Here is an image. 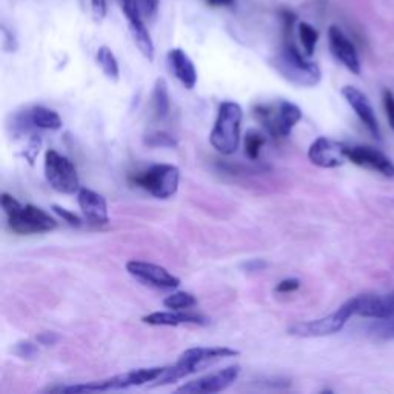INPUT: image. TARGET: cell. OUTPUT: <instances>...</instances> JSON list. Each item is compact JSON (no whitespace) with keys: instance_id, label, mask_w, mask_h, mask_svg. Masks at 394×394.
<instances>
[{"instance_id":"35","label":"cell","mask_w":394,"mask_h":394,"mask_svg":"<svg viewBox=\"0 0 394 394\" xmlns=\"http://www.w3.org/2000/svg\"><path fill=\"white\" fill-rule=\"evenodd\" d=\"M2 35H3V49L5 51H16L17 42L14 39V35L6 30L5 26H2Z\"/></svg>"},{"instance_id":"3","label":"cell","mask_w":394,"mask_h":394,"mask_svg":"<svg viewBox=\"0 0 394 394\" xmlns=\"http://www.w3.org/2000/svg\"><path fill=\"white\" fill-rule=\"evenodd\" d=\"M271 65L286 81L297 87H316L322 79L318 63L308 60L293 44H285L281 53L271 60Z\"/></svg>"},{"instance_id":"9","label":"cell","mask_w":394,"mask_h":394,"mask_svg":"<svg viewBox=\"0 0 394 394\" xmlns=\"http://www.w3.org/2000/svg\"><path fill=\"white\" fill-rule=\"evenodd\" d=\"M45 177L49 186L62 195H74L81 190L74 163L56 149H48L45 153Z\"/></svg>"},{"instance_id":"28","label":"cell","mask_w":394,"mask_h":394,"mask_svg":"<svg viewBox=\"0 0 394 394\" xmlns=\"http://www.w3.org/2000/svg\"><path fill=\"white\" fill-rule=\"evenodd\" d=\"M14 354L19 356L20 359H34L39 356V347L31 340H20L13 348Z\"/></svg>"},{"instance_id":"8","label":"cell","mask_w":394,"mask_h":394,"mask_svg":"<svg viewBox=\"0 0 394 394\" xmlns=\"http://www.w3.org/2000/svg\"><path fill=\"white\" fill-rule=\"evenodd\" d=\"M179 179H181V171L177 167L161 163L133 176L131 182L157 199H168L177 192Z\"/></svg>"},{"instance_id":"24","label":"cell","mask_w":394,"mask_h":394,"mask_svg":"<svg viewBox=\"0 0 394 394\" xmlns=\"http://www.w3.org/2000/svg\"><path fill=\"white\" fill-rule=\"evenodd\" d=\"M163 305L170 310H190L197 305V299L186 291H177L163 300Z\"/></svg>"},{"instance_id":"19","label":"cell","mask_w":394,"mask_h":394,"mask_svg":"<svg viewBox=\"0 0 394 394\" xmlns=\"http://www.w3.org/2000/svg\"><path fill=\"white\" fill-rule=\"evenodd\" d=\"M148 325L156 327H179V325H206L208 319L202 314L185 313L183 310H173V311H156L148 314L142 319Z\"/></svg>"},{"instance_id":"27","label":"cell","mask_w":394,"mask_h":394,"mask_svg":"<svg viewBox=\"0 0 394 394\" xmlns=\"http://www.w3.org/2000/svg\"><path fill=\"white\" fill-rule=\"evenodd\" d=\"M145 143L149 147H163V148H174L177 145V140L170 136L168 133H153L148 134L145 138Z\"/></svg>"},{"instance_id":"7","label":"cell","mask_w":394,"mask_h":394,"mask_svg":"<svg viewBox=\"0 0 394 394\" xmlns=\"http://www.w3.org/2000/svg\"><path fill=\"white\" fill-rule=\"evenodd\" d=\"M356 314V299H350L345 304L340 305L334 313L328 314L325 318L297 322L288 328V333L297 338H324V336L336 334L345 327L351 316Z\"/></svg>"},{"instance_id":"16","label":"cell","mask_w":394,"mask_h":394,"mask_svg":"<svg viewBox=\"0 0 394 394\" xmlns=\"http://www.w3.org/2000/svg\"><path fill=\"white\" fill-rule=\"evenodd\" d=\"M342 96L345 97L348 105L354 110L356 116L361 119L365 128H367V130L375 136L376 139H381V130H379L377 117L375 114V110H372L368 97L365 96L361 90H357L356 87H351V85H347V87L342 88Z\"/></svg>"},{"instance_id":"23","label":"cell","mask_w":394,"mask_h":394,"mask_svg":"<svg viewBox=\"0 0 394 394\" xmlns=\"http://www.w3.org/2000/svg\"><path fill=\"white\" fill-rule=\"evenodd\" d=\"M96 60L99 63V67L102 68L104 74L110 79L113 82H117L119 81V63L116 56L111 51L108 47H100L97 49V54H96Z\"/></svg>"},{"instance_id":"18","label":"cell","mask_w":394,"mask_h":394,"mask_svg":"<svg viewBox=\"0 0 394 394\" xmlns=\"http://www.w3.org/2000/svg\"><path fill=\"white\" fill-rule=\"evenodd\" d=\"M77 202L85 219L90 224L106 225L110 222L108 204H106V199L102 195H99V192L88 188H81L77 195Z\"/></svg>"},{"instance_id":"32","label":"cell","mask_w":394,"mask_h":394,"mask_svg":"<svg viewBox=\"0 0 394 394\" xmlns=\"http://www.w3.org/2000/svg\"><path fill=\"white\" fill-rule=\"evenodd\" d=\"M299 286H300L299 279H285V281L277 284L276 291L277 293H293V291L299 290Z\"/></svg>"},{"instance_id":"22","label":"cell","mask_w":394,"mask_h":394,"mask_svg":"<svg viewBox=\"0 0 394 394\" xmlns=\"http://www.w3.org/2000/svg\"><path fill=\"white\" fill-rule=\"evenodd\" d=\"M153 108L156 111V116L165 119L170 114V92L168 85L163 79H157L153 90Z\"/></svg>"},{"instance_id":"11","label":"cell","mask_w":394,"mask_h":394,"mask_svg":"<svg viewBox=\"0 0 394 394\" xmlns=\"http://www.w3.org/2000/svg\"><path fill=\"white\" fill-rule=\"evenodd\" d=\"M126 271L138 281L159 290H174L181 285V279L171 274L167 268L156 263L130 261L126 263Z\"/></svg>"},{"instance_id":"10","label":"cell","mask_w":394,"mask_h":394,"mask_svg":"<svg viewBox=\"0 0 394 394\" xmlns=\"http://www.w3.org/2000/svg\"><path fill=\"white\" fill-rule=\"evenodd\" d=\"M14 130L16 133H30L31 130H51L57 131L62 128V119L56 111L47 106L35 105L24 110L14 116Z\"/></svg>"},{"instance_id":"25","label":"cell","mask_w":394,"mask_h":394,"mask_svg":"<svg viewBox=\"0 0 394 394\" xmlns=\"http://www.w3.org/2000/svg\"><path fill=\"white\" fill-rule=\"evenodd\" d=\"M299 39L302 42V47L305 49L306 56H313L314 49H316V44L319 40V33L316 28H313L310 24L306 22H300L299 24Z\"/></svg>"},{"instance_id":"12","label":"cell","mask_w":394,"mask_h":394,"mask_svg":"<svg viewBox=\"0 0 394 394\" xmlns=\"http://www.w3.org/2000/svg\"><path fill=\"white\" fill-rule=\"evenodd\" d=\"M240 376V365H230L224 370H219L211 375H206L191 381L182 386H179L177 393H190V394H200V393H220L227 390L228 386L233 385Z\"/></svg>"},{"instance_id":"29","label":"cell","mask_w":394,"mask_h":394,"mask_svg":"<svg viewBox=\"0 0 394 394\" xmlns=\"http://www.w3.org/2000/svg\"><path fill=\"white\" fill-rule=\"evenodd\" d=\"M51 208H53V211L57 214V216L65 220L68 225H71V227H81V225H82V219L79 217L77 214L68 211L67 208H63V206H60V205H53Z\"/></svg>"},{"instance_id":"33","label":"cell","mask_w":394,"mask_h":394,"mask_svg":"<svg viewBox=\"0 0 394 394\" xmlns=\"http://www.w3.org/2000/svg\"><path fill=\"white\" fill-rule=\"evenodd\" d=\"M92 16L96 20H102L106 16V0H91Z\"/></svg>"},{"instance_id":"13","label":"cell","mask_w":394,"mask_h":394,"mask_svg":"<svg viewBox=\"0 0 394 394\" xmlns=\"http://www.w3.org/2000/svg\"><path fill=\"white\" fill-rule=\"evenodd\" d=\"M348 145L328 138H318L308 148V159L320 168H338L345 163Z\"/></svg>"},{"instance_id":"30","label":"cell","mask_w":394,"mask_h":394,"mask_svg":"<svg viewBox=\"0 0 394 394\" xmlns=\"http://www.w3.org/2000/svg\"><path fill=\"white\" fill-rule=\"evenodd\" d=\"M138 6L142 17L153 19L159 10V0H138Z\"/></svg>"},{"instance_id":"15","label":"cell","mask_w":394,"mask_h":394,"mask_svg":"<svg viewBox=\"0 0 394 394\" xmlns=\"http://www.w3.org/2000/svg\"><path fill=\"white\" fill-rule=\"evenodd\" d=\"M347 159L359 167L377 171L385 177H394V163L384 153L371 147H348Z\"/></svg>"},{"instance_id":"20","label":"cell","mask_w":394,"mask_h":394,"mask_svg":"<svg viewBox=\"0 0 394 394\" xmlns=\"http://www.w3.org/2000/svg\"><path fill=\"white\" fill-rule=\"evenodd\" d=\"M168 62L170 67L173 69L177 81L181 82L186 90H192L197 83V71L195 63L188 57L183 49L174 48L168 53Z\"/></svg>"},{"instance_id":"21","label":"cell","mask_w":394,"mask_h":394,"mask_svg":"<svg viewBox=\"0 0 394 394\" xmlns=\"http://www.w3.org/2000/svg\"><path fill=\"white\" fill-rule=\"evenodd\" d=\"M128 25H130V31L133 35V40L136 47L139 48V51L147 57L148 60L154 59V44L151 35H149L145 24H143L142 16H133L126 17Z\"/></svg>"},{"instance_id":"37","label":"cell","mask_w":394,"mask_h":394,"mask_svg":"<svg viewBox=\"0 0 394 394\" xmlns=\"http://www.w3.org/2000/svg\"><path fill=\"white\" fill-rule=\"evenodd\" d=\"M208 3L213 6H227L234 3V0H208Z\"/></svg>"},{"instance_id":"5","label":"cell","mask_w":394,"mask_h":394,"mask_svg":"<svg viewBox=\"0 0 394 394\" xmlns=\"http://www.w3.org/2000/svg\"><path fill=\"white\" fill-rule=\"evenodd\" d=\"M165 367H154V368H139L126 371L124 375L113 376L110 379H104V381H95L87 384L79 385H69V386H57L49 391L57 393H90V391H111V390H125L130 386H140L149 382H154L163 372Z\"/></svg>"},{"instance_id":"14","label":"cell","mask_w":394,"mask_h":394,"mask_svg":"<svg viewBox=\"0 0 394 394\" xmlns=\"http://www.w3.org/2000/svg\"><path fill=\"white\" fill-rule=\"evenodd\" d=\"M328 40H329V49L334 54L343 67L353 74H361V60L357 56L356 47L353 45L339 26L331 25L328 30Z\"/></svg>"},{"instance_id":"17","label":"cell","mask_w":394,"mask_h":394,"mask_svg":"<svg viewBox=\"0 0 394 394\" xmlns=\"http://www.w3.org/2000/svg\"><path fill=\"white\" fill-rule=\"evenodd\" d=\"M356 299V314L370 319L394 318V291L388 295H365Z\"/></svg>"},{"instance_id":"31","label":"cell","mask_w":394,"mask_h":394,"mask_svg":"<svg viewBox=\"0 0 394 394\" xmlns=\"http://www.w3.org/2000/svg\"><path fill=\"white\" fill-rule=\"evenodd\" d=\"M382 100H384V108H385L386 119H388V124L391 126V130L394 131V95L390 90H385Z\"/></svg>"},{"instance_id":"26","label":"cell","mask_w":394,"mask_h":394,"mask_svg":"<svg viewBox=\"0 0 394 394\" xmlns=\"http://www.w3.org/2000/svg\"><path fill=\"white\" fill-rule=\"evenodd\" d=\"M265 145L263 134L256 130H249L245 136V154L249 161H257L261 149Z\"/></svg>"},{"instance_id":"6","label":"cell","mask_w":394,"mask_h":394,"mask_svg":"<svg viewBox=\"0 0 394 394\" xmlns=\"http://www.w3.org/2000/svg\"><path fill=\"white\" fill-rule=\"evenodd\" d=\"M253 113L267 133L276 139L288 138L293 128L302 119V110L288 100H281L274 105H257Z\"/></svg>"},{"instance_id":"36","label":"cell","mask_w":394,"mask_h":394,"mask_svg":"<svg viewBox=\"0 0 394 394\" xmlns=\"http://www.w3.org/2000/svg\"><path fill=\"white\" fill-rule=\"evenodd\" d=\"M265 267H267V263H265L263 261H252V262L245 263V268L248 271H261Z\"/></svg>"},{"instance_id":"4","label":"cell","mask_w":394,"mask_h":394,"mask_svg":"<svg viewBox=\"0 0 394 394\" xmlns=\"http://www.w3.org/2000/svg\"><path fill=\"white\" fill-rule=\"evenodd\" d=\"M243 119V111L239 104L222 102L217 111L216 122L210 134L211 147L217 153L224 156H231L239 148L240 142V125Z\"/></svg>"},{"instance_id":"34","label":"cell","mask_w":394,"mask_h":394,"mask_svg":"<svg viewBox=\"0 0 394 394\" xmlns=\"http://www.w3.org/2000/svg\"><path fill=\"white\" fill-rule=\"evenodd\" d=\"M35 340H38V343H40V345H44V347H51L57 340H59V336L53 331H45V333H40L38 338H35Z\"/></svg>"},{"instance_id":"2","label":"cell","mask_w":394,"mask_h":394,"mask_svg":"<svg viewBox=\"0 0 394 394\" xmlns=\"http://www.w3.org/2000/svg\"><path fill=\"white\" fill-rule=\"evenodd\" d=\"M2 208L8 217L10 230L17 234H40L53 231L57 222L39 206L20 205L13 196L2 195Z\"/></svg>"},{"instance_id":"1","label":"cell","mask_w":394,"mask_h":394,"mask_svg":"<svg viewBox=\"0 0 394 394\" xmlns=\"http://www.w3.org/2000/svg\"><path fill=\"white\" fill-rule=\"evenodd\" d=\"M239 351L228 347H196L183 351L173 367H165L162 375L156 379L153 385L174 384L181 379L195 375V372L211 367L228 357L238 356Z\"/></svg>"}]
</instances>
